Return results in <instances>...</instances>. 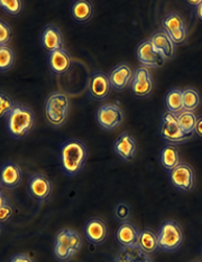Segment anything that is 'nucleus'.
<instances>
[{
    "label": "nucleus",
    "mask_w": 202,
    "mask_h": 262,
    "mask_svg": "<svg viewBox=\"0 0 202 262\" xmlns=\"http://www.w3.org/2000/svg\"><path fill=\"white\" fill-rule=\"evenodd\" d=\"M39 44L47 53L64 49V38L62 32L54 24H47L43 27L39 35Z\"/></svg>",
    "instance_id": "obj_15"
},
{
    "label": "nucleus",
    "mask_w": 202,
    "mask_h": 262,
    "mask_svg": "<svg viewBox=\"0 0 202 262\" xmlns=\"http://www.w3.org/2000/svg\"><path fill=\"white\" fill-rule=\"evenodd\" d=\"M88 157V147L80 139L65 140L58 148V165L61 171L68 177L78 176L85 168Z\"/></svg>",
    "instance_id": "obj_1"
},
{
    "label": "nucleus",
    "mask_w": 202,
    "mask_h": 262,
    "mask_svg": "<svg viewBox=\"0 0 202 262\" xmlns=\"http://www.w3.org/2000/svg\"><path fill=\"white\" fill-rule=\"evenodd\" d=\"M191 262H200V261H191Z\"/></svg>",
    "instance_id": "obj_40"
},
{
    "label": "nucleus",
    "mask_w": 202,
    "mask_h": 262,
    "mask_svg": "<svg viewBox=\"0 0 202 262\" xmlns=\"http://www.w3.org/2000/svg\"><path fill=\"white\" fill-rule=\"evenodd\" d=\"M176 118L184 133L189 136L194 134V129H195V126H197V122L199 119L197 113L184 110L180 112L179 115H176Z\"/></svg>",
    "instance_id": "obj_28"
},
{
    "label": "nucleus",
    "mask_w": 202,
    "mask_h": 262,
    "mask_svg": "<svg viewBox=\"0 0 202 262\" xmlns=\"http://www.w3.org/2000/svg\"><path fill=\"white\" fill-rule=\"evenodd\" d=\"M112 150L122 162L127 163L135 158L136 151H137V144L132 135L127 131H124L114 141Z\"/></svg>",
    "instance_id": "obj_16"
},
{
    "label": "nucleus",
    "mask_w": 202,
    "mask_h": 262,
    "mask_svg": "<svg viewBox=\"0 0 202 262\" xmlns=\"http://www.w3.org/2000/svg\"><path fill=\"white\" fill-rule=\"evenodd\" d=\"M140 231L129 221L122 222L116 230V240L122 248L137 246Z\"/></svg>",
    "instance_id": "obj_21"
},
{
    "label": "nucleus",
    "mask_w": 202,
    "mask_h": 262,
    "mask_svg": "<svg viewBox=\"0 0 202 262\" xmlns=\"http://www.w3.org/2000/svg\"><path fill=\"white\" fill-rule=\"evenodd\" d=\"M0 7H2L5 14L11 17H17L22 14L24 4L22 0H2Z\"/></svg>",
    "instance_id": "obj_31"
},
{
    "label": "nucleus",
    "mask_w": 202,
    "mask_h": 262,
    "mask_svg": "<svg viewBox=\"0 0 202 262\" xmlns=\"http://www.w3.org/2000/svg\"><path fill=\"white\" fill-rule=\"evenodd\" d=\"M13 29L7 21H0V45H8L13 39Z\"/></svg>",
    "instance_id": "obj_34"
},
{
    "label": "nucleus",
    "mask_w": 202,
    "mask_h": 262,
    "mask_svg": "<svg viewBox=\"0 0 202 262\" xmlns=\"http://www.w3.org/2000/svg\"><path fill=\"white\" fill-rule=\"evenodd\" d=\"M15 52L9 45H0V70L2 73L8 72L15 64Z\"/></svg>",
    "instance_id": "obj_29"
},
{
    "label": "nucleus",
    "mask_w": 202,
    "mask_h": 262,
    "mask_svg": "<svg viewBox=\"0 0 202 262\" xmlns=\"http://www.w3.org/2000/svg\"><path fill=\"white\" fill-rule=\"evenodd\" d=\"M186 4H187L188 7H190V8H192L193 10H195V9H197V8L199 7V6L202 4V0H195V2L193 0V2H187Z\"/></svg>",
    "instance_id": "obj_37"
},
{
    "label": "nucleus",
    "mask_w": 202,
    "mask_h": 262,
    "mask_svg": "<svg viewBox=\"0 0 202 262\" xmlns=\"http://www.w3.org/2000/svg\"><path fill=\"white\" fill-rule=\"evenodd\" d=\"M47 67L53 75L63 76L72 68V57L65 49L52 52L47 57Z\"/></svg>",
    "instance_id": "obj_17"
},
{
    "label": "nucleus",
    "mask_w": 202,
    "mask_h": 262,
    "mask_svg": "<svg viewBox=\"0 0 202 262\" xmlns=\"http://www.w3.org/2000/svg\"><path fill=\"white\" fill-rule=\"evenodd\" d=\"M108 76L112 89L116 91H123L132 83L134 72L128 63H119L110 70Z\"/></svg>",
    "instance_id": "obj_18"
},
{
    "label": "nucleus",
    "mask_w": 202,
    "mask_h": 262,
    "mask_svg": "<svg viewBox=\"0 0 202 262\" xmlns=\"http://www.w3.org/2000/svg\"><path fill=\"white\" fill-rule=\"evenodd\" d=\"M23 180V171L18 164L14 162H6L0 170V184L6 189H14L19 186Z\"/></svg>",
    "instance_id": "obj_19"
},
{
    "label": "nucleus",
    "mask_w": 202,
    "mask_h": 262,
    "mask_svg": "<svg viewBox=\"0 0 202 262\" xmlns=\"http://www.w3.org/2000/svg\"><path fill=\"white\" fill-rule=\"evenodd\" d=\"M169 182L179 192L190 193L195 185L194 170L189 164L181 163L169 171Z\"/></svg>",
    "instance_id": "obj_9"
},
{
    "label": "nucleus",
    "mask_w": 202,
    "mask_h": 262,
    "mask_svg": "<svg viewBox=\"0 0 202 262\" xmlns=\"http://www.w3.org/2000/svg\"><path fill=\"white\" fill-rule=\"evenodd\" d=\"M88 95L94 101H105L109 98L112 86L109 76L103 71H93L88 77Z\"/></svg>",
    "instance_id": "obj_10"
},
{
    "label": "nucleus",
    "mask_w": 202,
    "mask_h": 262,
    "mask_svg": "<svg viewBox=\"0 0 202 262\" xmlns=\"http://www.w3.org/2000/svg\"><path fill=\"white\" fill-rule=\"evenodd\" d=\"M114 262H153L150 255L143 252L138 246L122 248Z\"/></svg>",
    "instance_id": "obj_26"
},
{
    "label": "nucleus",
    "mask_w": 202,
    "mask_h": 262,
    "mask_svg": "<svg viewBox=\"0 0 202 262\" xmlns=\"http://www.w3.org/2000/svg\"><path fill=\"white\" fill-rule=\"evenodd\" d=\"M159 164L163 166L168 171L174 169L176 166L181 164V155L180 149L176 146L166 145L164 146L158 154Z\"/></svg>",
    "instance_id": "obj_23"
},
{
    "label": "nucleus",
    "mask_w": 202,
    "mask_h": 262,
    "mask_svg": "<svg viewBox=\"0 0 202 262\" xmlns=\"http://www.w3.org/2000/svg\"><path fill=\"white\" fill-rule=\"evenodd\" d=\"M158 134L165 144L171 146L181 145L191 139V136L187 135L182 130L176 115L168 111H165L162 115Z\"/></svg>",
    "instance_id": "obj_6"
},
{
    "label": "nucleus",
    "mask_w": 202,
    "mask_h": 262,
    "mask_svg": "<svg viewBox=\"0 0 202 262\" xmlns=\"http://www.w3.org/2000/svg\"><path fill=\"white\" fill-rule=\"evenodd\" d=\"M35 123L36 118L33 110L26 105L17 103L13 112L6 119V130L10 138L22 140L32 133Z\"/></svg>",
    "instance_id": "obj_2"
},
{
    "label": "nucleus",
    "mask_w": 202,
    "mask_h": 262,
    "mask_svg": "<svg viewBox=\"0 0 202 262\" xmlns=\"http://www.w3.org/2000/svg\"><path fill=\"white\" fill-rule=\"evenodd\" d=\"M137 246L143 252L148 255H154L159 249L157 233H155L152 229H143L139 233Z\"/></svg>",
    "instance_id": "obj_24"
},
{
    "label": "nucleus",
    "mask_w": 202,
    "mask_h": 262,
    "mask_svg": "<svg viewBox=\"0 0 202 262\" xmlns=\"http://www.w3.org/2000/svg\"><path fill=\"white\" fill-rule=\"evenodd\" d=\"M194 135L197 136L199 139H202V117L198 119L197 126H195V129H194Z\"/></svg>",
    "instance_id": "obj_36"
},
{
    "label": "nucleus",
    "mask_w": 202,
    "mask_h": 262,
    "mask_svg": "<svg viewBox=\"0 0 202 262\" xmlns=\"http://www.w3.org/2000/svg\"><path fill=\"white\" fill-rule=\"evenodd\" d=\"M125 113L119 105L105 103L96 112V120L105 131H114L124 122Z\"/></svg>",
    "instance_id": "obj_8"
},
{
    "label": "nucleus",
    "mask_w": 202,
    "mask_h": 262,
    "mask_svg": "<svg viewBox=\"0 0 202 262\" xmlns=\"http://www.w3.org/2000/svg\"><path fill=\"white\" fill-rule=\"evenodd\" d=\"M114 216L118 222H126L132 216V208L126 202H120L114 208Z\"/></svg>",
    "instance_id": "obj_33"
},
{
    "label": "nucleus",
    "mask_w": 202,
    "mask_h": 262,
    "mask_svg": "<svg viewBox=\"0 0 202 262\" xmlns=\"http://www.w3.org/2000/svg\"><path fill=\"white\" fill-rule=\"evenodd\" d=\"M162 29L173 41L174 45L186 43L188 38V29L186 21L180 13L171 11L166 14L162 20Z\"/></svg>",
    "instance_id": "obj_7"
},
{
    "label": "nucleus",
    "mask_w": 202,
    "mask_h": 262,
    "mask_svg": "<svg viewBox=\"0 0 202 262\" xmlns=\"http://www.w3.org/2000/svg\"><path fill=\"white\" fill-rule=\"evenodd\" d=\"M8 262H34V260L25 253H16L11 255Z\"/></svg>",
    "instance_id": "obj_35"
},
{
    "label": "nucleus",
    "mask_w": 202,
    "mask_h": 262,
    "mask_svg": "<svg viewBox=\"0 0 202 262\" xmlns=\"http://www.w3.org/2000/svg\"><path fill=\"white\" fill-rule=\"evenodd\" d=\"M14 206L10 203V201L6 198L4 192L0 194V221H2V225L8 224L14 215Z\"/></svg>",
    "instance_id": "obj_30"
},
{
    "label": "nucleus",
    "mask_w": 202,
    "mask_h": 262,
    "mask_svg": "<svg viewBox=\"0 0 202 262\" xmlns=\"http://www.w3.org/2000/svg\"><path fill=\"white\" fill-rule=\"evenodd\" d=\"M201 259H202V246H201Z\"/></svg>",
    "instance_id": "obj_39"
},
{
    "label": "nucleus",
    "mask_w": 202,
    "mask_h": 262,
    "mask_svg": "<svg viewBox=\"0 0 202 262\" xmlns=\"http://www.w3.org/2000/svg\"><path fill=\"white\" fill-rule=\"evenodd\" d=\"M52 182L46 175L42 172H34L29 176L27 182V192L31 199L37 203H44L52 194Z\"/></svg>",
    "instance_id": "obj_11"
},
{
    "label": "nucleus",
    "mask_w": 202,
    "mask_h": 262,
    "mask_svg": "<svg viewBox=\"0 0 202 262\" xmlns=\"http://www.w3.org/2000/svg\"><path fill=\"white\" fill-rule=\"evenodd\" d=\"M136 56H137L140 67L145 69H159L165 63V58L154 49L150 38L142 40L136 47Z\"/></svg>",
    "instance_id": "obj_13"
},
{
    "label": "nucleus",
    "mask_w": 202,
    "mask_h": 262,
    "mask_svg": "<svg viewBox=\"0 0 202 262\" xmlns=\"http://www.w3.org/2000/svg\"><path fill=\"white\" fill-rule=\"evenodd\" d=\"M130 91L136 98L145 99L150 97L154 91V80L150 70L139 67L134 71Z\"/></svg>",
    "instance_id": "obj_12"
},
{
    "label": "nucleus",
    "mask_w": 202,
    "mask_h": 262,
    "mask_svg": "<svg viewBox=\"0 0 202 262\" xmlns=\"http://www.w3.org/2000/svg\"><path fill=\"white\" fill-rule=\"evenodd\" d=\"M70 111V100L63 92H53L47 97L44 105L45 120L53 128H61L67 122Z\"/></svg>",
    "instance_id": "obj_4"
},
{
    "label": "nucleus",
    "mask_w": 202,
    "mask_h": 262,
    "mask_svg": "<svg viewBox=\"0 0 202 262\" xmlns=\"http://www.w3.org/2000/svg\"><path fill=\"white\" fill-rule=\"evenodd\" d=\"M93 13V5L89 0H75L70 7V15L76 24H87L90 21Z\"/></svg>",
    "instance_id": "obj_22"
},
{
    "label": "nucleus",
    "mask_w": 202,
    "mask_h": 262,
    "mask_svg": "<svg viewBox=\"0 0 202 262\" xmlns=\"http://www.w3.org/2000/svg\"><path fill=\"white\" fill-rule=\"evenodd\" d=\"M150 40L154 49L165 58V61L173 58L175 53V45L163 29H158V31L154 32L151 35Z\"/></svg>",
    "instance_id": "obj_20"
},
{
    "label": "nucleus",
    "mask_w": 202,
    "mask_h": 262,
    "mask_svg": "<svg viewBox=\"0 0 202 262\" xmlns=\"http://www.w3.org/2000/svg\"><path fill=\"white\" fill-rule=\"evenodd\" d=\"M159 250L172 253L179 250L184 242L182 226L174 220H165L157 231Z\"/></svg>",
    "instance_id": "obj_5"
},
{
    "label": "nucleus",
    "mask_w": 202,
    "mask_h": 262,
    "mask_svg": "<svg viewBox=\"0 0 202 262\" xmlns=\"http://www.w3.org/2000/svg\"><path fill=\"white\" fill-rule=\"evenodd\" d=\"M164 105L166 111L174 115H179L180 112L184 111L182 89L171 88L164 97Z\"/></svg>",
    "instance_id": "obj_25"
},
{
    "label": "nucleus",
    "mask_w": 202,
    "mask_h": 262,
    "mask_svg": "<svg viewBox=\"0 0 202 262\" xmlns=\"http://www.w3.org/2000/svg\"><path fill=\"white\" fill-rule=\"evenodd\" d=\"M184 110L195 112L201 104V95L195 88L187 86L182 89Z\"/></svg>",
    "instance_id": "obj_27"
},
{
    "label": "nucleus",
    "mask_w": 202,
    "mask_h": 262,
    "mask_svg": "<svg viewBox=\"0 0 202 262\" xmlns=\"http://www.w3.org/2000/svg\"><path fill=\"white\" fill-rule=\"evenodd\" d=\"M16 102L6 92L0 93V117L2 119H7L16 106Z\"/></svg>",
    "instance_id": "obj_32"
},
{
    "label": "nucleus",
    "mask_w": 202,
    "mask_h": 262,
    "mask_svg": "<svg viewBox=\"0 0 202 262\" xmlns=\"http://www.w3.org/2000/svg\"><path fill=\"white\" fill-rule=\"evenodd\" d=\"M194 15L197 17V19L202 23V4L199 6V7L194 10Z\"/></svg>",
    "instance_id": "obj_38"
},
{
    "label": "nucleus",
    "mask_w": 202,
    "mask_h": 262,
    "mask_svg": "<svg viewBox=\"0 0 202 262\" xmlns=\"http://www.w3.org/2000/svg\"><path fill=\"white\" fill-rule=\"evenodd\" d=\"M83 234H85L87 241L94 246H100L108 237V225L103 219L90 217L83 225Z\"/></svg>",
    "instance_id": "obj_14"
},
{
    "label": "nucleus",
    "mask_w": 202,
    "mask_h": 262,
    "mask_svg": "<svg viewBox=\"0 0 202 262\" xmlns=\"http://www.w3.org/2000/svg\"><path fill=\"white\" fill-rule=\"evenodd\" d=\"M81 247L82 237L78 232L72 229H61L54 236L53 255L60 262L68 261L80 251Z\"/></svg>",
    "instance_id": "obj_3"
}]
</instances>
